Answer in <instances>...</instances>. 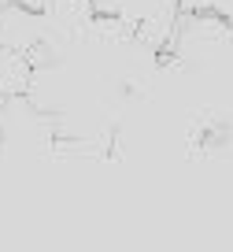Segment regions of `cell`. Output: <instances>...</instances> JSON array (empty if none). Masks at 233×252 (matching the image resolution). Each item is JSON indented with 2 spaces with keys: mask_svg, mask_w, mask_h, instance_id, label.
Returning a JSON list of instances; mask_svg holds the SVG:
<instances>
[{
  "mask_svg": "<svg viewBox=\"0 0 233 252\" xmlns=\"http://www.w3.org/2000/svg\"><path fill=\"white\" fill-rule=\"evenodd\" d=\"M45 37V11H30L23 4H0V48L30 56Z\"/></svg>",
  "mask_w": 233,
  "mask_h": 252,
  "instance_id": "6da1fadb",
  "label": "cell"
}]
</instances>
